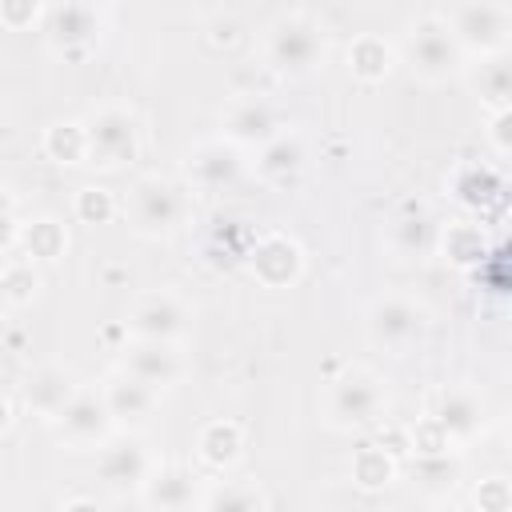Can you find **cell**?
<instances>
[{
    "label": "cell",
    "instance_id": "14",
    "mask_svg": "<svg viewBox=\"0 0 512 512\" xmlns=\"http://www.w3.org/2000/svg\"><path fill=\"white\" fill-rule=\"evenodd\" d=\"M188 324H192V312H188V304H184L180 296H172V292H148V296H140L136 308H132V316H128L132 336H144V340H172V344L184 340Z\"/></svg>",
    "mask_w": 512,
    "mask_h": 512
},
{
    "label": "cell",
    "instance_id": "31",
    "mask_svg": "<svg viewBox=\"0 0 512 512\" xmlns=\"http://www.w3.org/2000/svg\"><path fill=\"white\" fill-rule=\"evenodd\" d=\"M72 212H76V220L80 224H108L116 212H120V204H116V196L104 188V184H84V188H76V200H72Z\"/></svg>",
    "mask_w": 512,
    "mask_h": 512
},
{
    "label": "cell",
    "instance_id": "30",
    "mask_svg": "<svg viewBox=\"0 0 512 512\" xmlns=\"http://www.w3.org/2000/svg\"><path fill=\"white\" fill-rule=\"evenodd\" d=\"M0 288H4V304H8V308L32 304L36 292H40L36 260H28V256H8V260H4V272H0Z\"/></svg>",
    "mask_w": 512,
    "mask_h": 512
},
{
    "label": "cell",
    "instance_id": "37",
    "mask_svg": "<svg viewBox=\"0 0 512 512\" xmlns=\"http://www.w3.org/2000/svg\"><path fill=\"white\" fill-rule=\"evenodd\" d=\"M508 444H512V424H508Z\"/></svg>",
    "mask_w": 512,
    "mask_h": 512
},
{
    "label": "cell",
    "instance_id": "24",
    "mask_svg": "<svg viewBox=\"0 0 512 512\" xmlns=\"http://www.w3.org/2000/svg\"><path fill=\"white\" fill-rule=\"evenodd\" d=\"M196 456L216 472L232 468L244 456V428L236 420H208L196 436Z\"/></svg>",
    "mask_w": 512,
    "mask_h": 512
},
{
    "label": "cell",
    "instance_id": "19",
    "mask_svg": "<svg viewBox=\"0 0 512 512\" xmlns=\"http://www.w3.org/2000/svg\"><path fill=\"white\" fill-rule=\"evenodd\" d=\"M140 500H144V508H160V512L200 508V480L188 468H180V464L152 468L148 484L140 488Z\"/></svg>",
    "mask_w": 512,
    "mask_h": 512
},
{
    "label": "cell",
    "instance_id": "20",
    "mask_svg": "<svg viewBox=\"0 0 512 512\" xmlns=\"http://www.w3.org/2000/svg\"><path fill=\"white\" fill-rule=\"evenodd\" d=\"M308 164V148L296 132H280L272 136L264 148H256V176L268 180V184H288L300 176V168Z\"/></svg>",
    "mask_w": 512,
    "mask_h": 512
},
{
    "label": "cell",
    "instance_id": "16",
    "mask_svg": "<svg viewBox=\"0 0 512 512\" xmlns=\"http://www.w3.org/2000/svg\"><path fill=\"white\" fill-rule=\"evenodd\" d=\"M76 392H80V384H76V376H72L64 364H40V368H32V372L24 376V384H20L24 408H28L32 416L48 420V424L60 416V408H64Z\"/></svg>",
    "mask_w": 512,
    "mask_h": 512
},
{
    "label": "cell",
    "instance_id": "28",
    "mask_svg": "<svg viewBox=\"0 0 512 512\" xmlns=\"http://www.w3.org/2000/svg\"><path fill=\"white\" fill-rule=\"evenodd\" d=\"M44 156L52 164H88V128L84 120H56L44 128Z\"/></svg>",
    "mask_w": 512,
    "mask_h": 512
},
{
    "label": "cell",
    "instance_id": "5",
    "mask_svg": "<svg viewBox=\"0 0 512 512\" xmlns=\"http://www.w3.org/2000/svg\"><path fill=\"white\" fill-rule=\"evenodd\" d=\"M384 400H388V392H384V380H380L376 372H368V368H348V372H340V376L328 384L324 416H328L332 428H344V432H352V428H372V424L380 420V412H384Z\"/></svg>",
    "mask_w": 512,
    "mask_h": 512
},
{
    "label": "cell",
    "instance_id": "4",
    "mask_svg": "<svg viewBox=\"0 0 512 512\" xmlns=\"http://www.w3.org/2000/svg\"><path fill=\"white\" fill-rule=\"evenodd\" d=\"M84 128H88V164L96 168H124L140 156V144H144V128H140V116L124 104H100L84 116Z\"/></svg>",
    "mask_w": 512,
    "mask_h": 512
},
{
    "label": "cell",
    "instance_id": "7",
    "mask_svg": "<svg viewBox=\"0 0 512 512\" xmlns=\"http://www.w3.org/2000/svg\"><path fill=\"white\" fill-rule=\"evenodd\" d=\"M456 40L464 44L468 56H492V52H508L512 44V12L500 0H464L452 16H448Z\"/></svg>",
    "mask_w": 512,
    "mask_h": 512
},
{
    "label": "cell",
    "instance_id": "32",
    "mask_svg": "<svg viewBox=\"0 0 512 512\" xmlns=\"http://www.w3.org/2000/svg\"><path fill=\"white\" fill-rule=\"evenodd\" d=\"M452 192H456L464 204H484V200H492V196L500 192V180H496V172L484 168V164H464V168L452 176Z\"/></svg>",
    "mask_w": 512,
    "mask_h": 512
},
{
    "label": "cell",
    "instance_id": "9",
    "mask_svg": "<svg viewBox=\"0 0 512 512\" xmlns=\"http://www.w3.org/2000/svg\"><path fill=\"white\" fill-rule=\"evenodd\" d=\"M52 428L68 448H104L112 440V432H116V416H112V408L104 400V388H80L60 408Z\"/></svg>",
    "mask_w": 512,
    "mask_h": 512
},
{
    "label": "cell",
    "instance_id": "33",
    "mask_svg": "<svg viewBox=\"0 0 512 512\" xmlns=\"http://www.w3.org/2000/svg\"><path fill=\"white\" fill-rule=\"evenodd\" d=\"M408 436H412V452H416V456H436V452H448V448H452V436H448L428 412L408 428Z\"/></svg>",
    "mask_w": 512,
    "mask_h": 512
},
{
    "label": "cell",
    "instance_id": "3",
    "mask_svg": "<svg viewBox=\"0 0 512 512\" xmlns=\"http://www.w3.org/2000/svg\"><path fill=\"white\" fill-rule=\"evenodd\" d=\"M124 216L148 240L172 236L188 216V192L168 176H140L124 200Z\"/></svg>",
    "mask_w": 512,
    "mask_h": 512
},
{
    "label": "cell",
    "instance_id": "29",
    "mask_svg": "<svg viewBox=\"0 0 512 512\" xmlns=\"http://www.w3.org/2000/svg\"><path fill=\"white\" fill-rule=\"evenodd\" d=\"M436 244H440V224H432L424 212L400 216V220L392 224V248H396L400 256L420 260V256L436 252Z\"/></svg>",
    "mask_w": 512,
    "mask_h": 512
},
{
    "label": "cell",
    "instance_id": "35",
    "mask_svg": "<svg viewBox=\"0 0 512 512\" xmlns=\"http://www.w3.org/2000/svg\"><path fill=\"white\" fill-rule=\"evenodd\" d=\"M472 504H476L480 512H512V484H508L504 476H488V480L476 484Z\"/></svg>",
    "mask_w": 512,
    "mask_h": 512
},
{
    "label": "cell",
    "instance_id": "17",
    "mask_svg": "<svg viewBox=\"0 0 512 512\" xmlns=\"http://www.w3.org/2000/svg\"><path fill=\"white\" fill-rule=\"evenodd\" d=\"M428 416L452 436V444H456V440H472V436L484 428V400H480L472 388L452 384V388L432 392Z\"/></svg>",
    "mask_w": 512,
    "mask_h": 512
},
{
    "label": "cell",
    "instance_id": "25",
    "mask_svg": "<svg viewBox=\"0 0 512 512\" xmlns=\"http://www.w3.org/2000/svg\"><path fill=\"white\" fill-rule=\"evenodd\" d=\"M64 248H68L64 224L52 220V216H32V220H24L12 256H28V260H36V264H52V260L64 256Z\"/></svg>",
    "mask_w": 512,
    "mask_h": 512
},
{
    "label": "cell",
    "instance_id": "27",
    "mask_svg": "<svg viewBox=\"0 0 512 512\" xmlns=\"http://www.w3.org/2000/svg\"><path fill=\"white\" fill-rule=\"evenodd\" d=\"M436 252H440L448 264H456V268H472V264L484 260V252H488V236H484L480 224H468V220H460V224H444V228H440V244H436Z\"/></svg>",
    "mask_w": 512,
    "mask_h": 512
},
{
    "label": "cell",
    "instance_id": "8",
    "mask_svg": "<svg viewBox=\"0 0 512 512\" xmlns=\"http://www.w3.org/2000/svg\"><path fill=\"white\" fill-rule=\"evenodd\" d=\"M364 332L376 348L392 352V356H404L408 348H416L428 332V312L420 304H412L408 296H384L368 308L364 316Z\"/></svg>",
    "mask_w": 512,
    "mask_h": 512
},
{
    "label": "cell",
    "instance_id": "1",
    "mask_svg": "<svg viewBox=\"0 0 512 512\" xmlns=\"http://www.w3.org/2000/svg\"><path fill=\"white\" fill-rule=\"evenodd\" d=\"M324 56H328L324 28L304 12H288L272 20L264 32V60L280 76H308L312 68L324 64Z\"/></svg>",
    "mask_w": 512,
    "mask_h": 512
},
{
    "label": "cell",
    "instance_id": "34",
    "mask_svg": "<svg viewBox=\"0 0 512 512\" xmlns=\"http://www.w3.org/2000/svg\"><path fill=\"white\" fill-rule=\"evenodd\" d=\"M44 12H48V0H0V20L12 32H24L32 24H44Z\"/></svg>",
    "mask_w": 512,
    "mask_h": 512
},
{
    "label": "cell",
    "instance_id": "36",
    "mask_svg": "<svg viewBox=\"0 0 512 512\" xmlns=\"http://www.w3.org/2000/svg\"><path fill=\"white\" fill-rule=\"evenodd\" d=\"M488 140L496 152L512 156V108H496L492 120H488Z\"/></svg>",
    "mask_w": 512,
    "mask_h": 512
},
{
    "label": "cell",
    "instance_id": "23",
    "mask_svg": "<svg viewBox=\"0 0 512 512\" xmlns=\"http://www.w3.org/2000/svg\"><path fill=\"white\" fill-rule=\"evenodd\" d=\"M392 68H396V48L384 36L364 32V36H356L348 44V72L360 84H380V80L392 76Z\"/></svg>",
    "mask_w": 512,
    "mask_h": 512
},
{
    "label": "cell",
    "instance_id": "21",
    "mask_svg": "<svg viewBox=\"0 0 512 512\" xmlns=\"http://www.w3.org/2000/svg\"><path fill=\"white\" fill-rule=\"evenodd\" d=\"M468 80H472V92L480 96V104H488L492 112L496 108H512V52L480 56L472 64Z\"/></svg>",
    "mask_w": 512,
    "mask_h": 512
},
{
    "label": "cell",
    "instance_id": "13",
    "mask_svg": "<svg viewBox=\"0 0 512 512\" xmlns=\"http://www.w3.org/2000/svg\"><path fill=\"white\" fill-rule=\"evenodd\" d=\"M120 368L140 376L144 384H152L156 392L172 388L180 376H184V356L172 340H144V336H132L124 348H120Z\"/></svg>",
    "mask_w": 512,
    "mask_h": 512
},
{
    "label": "cell",
    "instance_id": "26",
    "mask_svg": "<svg viewBox=\"0 0 512 512\" xmlns=\"http://www.w3.org/2000/svg\"><path fill=\"white\" fill-rule=\"evenodd\" d=\"M396 472H400V456H396V452H388L380 440H376V444H360V448L352 452V464H348L352 484H356V488H364V492L388 488V484L396 480Z\"/></svg>",
    "mask_w": 512,
    "mask_h": 512
},
{
    "label": "cell",
    "instance_id": "11",
    "mask_svg": "<svg viewBox=\"0 0 512 512\" xmlns=\"http://www.w3.org/2000/svg\"><path fill=\"white\" fill-rule=\"evenodd\" d=\"M220 132L240 148H264L272 136H280V112L264 96H236L220 112Z\"/></svg>",
    "mask_w": 512,
    "mask_h": 512
},
{
    "label": "cell",
    "instance_id": "2",
    "mask_svg": "<svg viewBox=\"0 0 512 512\" xmlns=\"http://www.w3.org/2000/svg\"><path fill=\"white\" fill-rule=\"evenodd\" d=\"M464 60L468 52L444 16H420L404 36V64L428 84H444L448 76L464 72Z\"/></svg>",
    "mask_w": 512,
    "mask_h": 512
},
{
    "label": "cell",
    "instance_id": "10",
    "mask_svg": "<svg viewBox=\"0 0 512 512\" xmlns=\"http://www.w3.org/2000/svg\"><path fill=\"white\" fill-rule=\"evenodd\" d=\"M184 168L200 192H228L244 180V152L228 136H212L184 156Z\"/></svg>",
    "mask_w": 512,
    "mask_h": 512
},
{
    "label": "cell",
    "instance_id": "18",
    "mask_svg": "<svg viewBox=\"0 0 512 512\" xmlns=\"http://www.w3.org/2000/svg\"><path fill=\"white\" fill-rule=\"evenodd\" d=\"M100 388H104V400H108V408L116 416V428H124V432L148 424L152 412H156V400H160V392L152 384H144L140 376H132L124 368L116 376H108Z\"/></svg>",
    "mask_w": 512,
    "mask_h": 512
},
{
    "label": "cell",
    "instance_id": "15",
    "mask_svg": "<svg viewBox=\"0 0 512 512\" xmlns=\"http://www.w3.org/2000/svg\"><path fill=\"white\" fill-rule=\"evenodd\" d=\"M152 456L148 448L136 440V436H112L104 448H100V460H96V476L116 488V492H140L152 476Z\"/></svg>",
    "mask_w": 512,
    "mask_h": 512
},
{
    "label": "cell",
    "instance_id": "22",
    "mask_svg": "<svg viewBox=\"0 0 512 512\" xmlns=\"http://www.w3.org/2000/svg\"><path fill=\"white\" fill-rule=\"evenodd\" d=\"M204 512H260L272 508V496L256 480H208L200 492Z\"/></svg>",
    "mask_w": 512,
    "mask_h": 512
},
{
    "label": "cell",
    "instance_id": "12",
    "mask_svg": "<svg viewBox=\"0 0 512 512\" xmlns=\"http://www.w3.org/2000/svg\"><path fill=\"white\" fill-rule=\"evenodd\" d=\"M248 268L264 288H288L304 276V248L288 232H264L248 248Z\"/></svg>",
    "mask_w": 512,
    "mask_h": 512
},
{
    "label": "cell",
    "instance_id": "6",
    "mask_svg": "<svg viewBox=\"0 0 512 512\" xmlns=\"http://www.w3.org/2000/svg\"><path fill=\"white\" fill-rule=\"evenodd\" d=\"M40 28H44V44L56 56L80 60L100 44L104 16H100L96 0H48V12H44Z\"/></svg>",
    "mask_w": 512,
    "mask_h": 512
}]
</instances>
